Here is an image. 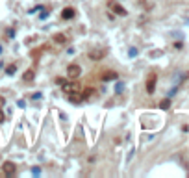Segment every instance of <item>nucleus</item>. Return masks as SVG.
I'll list each match as a JSON object with an SVG mask.
<instances>
[{
    "label": "nucleus",
    "mask_w": 189,
    "mask_h": 178,
    "mask_svg": "<svg viewBox=\"0 0 189 178\" xmlns=\"http://www.w3.org/2000/svg\"><path fill=\"white\" fill-rule=\"evenodd\" d=\"M80 73H82V71H80L78 65H69V69H67V76H69V78H78Z\"/></svg>",
    "instance_id": "nucleus-1"
},
{
    "label": "nucleus",
    "mask_w": 189,
    "mask_h": 178,
    "mask_svg": "<svg viewBox=\"0 0 189 178\" xmlns=\"http://www.w3.org/2000/svg\"><path fill=\"white\" fill-rule=\"evenodd\" d=\"M156 74H150L148 76V80H147V93L148 95H152L154 93V89H156Z\"/></svg>",
    "instance_id": "nucleus-2"
},
{
    "label": "nucleus",
    "mask_w": 189,
    "mask_h": 178,
    "mask_svg": "<svg viewBox=\"0 0 189 178\" xmlns=\"http://www.w3.org/2000/svg\"><path fill=\"white\" fill-rule=\"evenodd\" d=\"M109 8H111V9H113L115 13H119V15H123V17H124V15H126V9H124V8H123V6H121V4H115V2H109Z\"/></svg>",
    "instance_id": "nucleus-3"
},
{
    "label": "nucleus",
    "mask_w": 189,
    "mask_h": 178,
    "mask_svg": "<svg viewBox=\"0 0 189 178\" xmlns=\"http://www.w3.org/2000/svg\"><path fill=\"white\" fill-rule=\"evenodd\" d=\"M72 17H74V9H72V8H65V9L61 11V19L63 20H71Z\"/></svg>",
    "instance_id": "nucleus-4"
},
{
    "label": "nucleus",
    "mask_w": 189,
    "mask_h": 178,
    "mask_svg": "<svg viewBox=\"0 0 189 178\" xmlns=\"http://www.w3.org/2000/svg\"><path fill=\"white\" fill-rule=\"evenodd\" d=\"M4 173L9 176V175H13L15 173V163H11V161H6L4 163Z\"/></svg>",
    "instance_id": "nucleus-5"
},
{
    "label": "nucleus",
    "mask_w": 189,
    "mask_h": 178,
    "mask_svg": "<svg viewBox=\"0 0 189 178\" xmlns=\"http://www.w3.org/2000/svg\"><path fill=\"white\" fill-rule=\"evenodd\" d=\"M117 78H119V74H117V73H113V71H108L104 76H102V80H104V82H109V80H117Z\"/></svg>",
    "instance_id": "nucleus-6"
},
{
    "label": "nucleus",
    "mask_w": 189,
    "mask_h": 178,
    "mask_svg": "<svg viewBox=\"0 0 189 178\" xmlns=\"http://www.w3.org/2000/svg\"><path fill=\"white\" fill-rule=\"evenodd\" d=\"M15 71H17V65H15V63H13V65H9V67H8V69H6V74H9V76H11V74H13V73H15Z\"/></svg>",
    "instance_id": "nucleus-7"
},
{
    "label": "nucleus",
    "mask_w": 189,
    "mask_h": 178,
    "mask_svg": "<svg viewBox=\"0 0 189 178\" xmlns=\"http://www.w3.org/2000/svg\"><path fill=\"white\" fill-rule=\"evenodd\" d=\"M169 106H171V100H161L160 102V108L161 110H169Z\"/></svg>",
    "instance_id": "nucleus-8"
},
{
    "label": "nucleus",
    "mask_w": 189,
    "mask_h": 178,
    "mask_svg": "<svg viewBox=\"0 0 189 178\" xmlns=\"http://www.w3.org/2000/svg\"><path fill=\"white\" fill-rule=\"evenodd\" d=\"M24 80H26V82H28V80H34V73H32V71H28V73L24 74Z\"/></svg>",
    "instance_id": "nucleus-9"
},
{
    "label": "nucleus",
    "mask_w": 189,
    "mask_h": 178,
    "mask_svg": "<svg viewBox=\"0 0 189 178\" xmlns=\"http://www.w3.org/2000/svg\"><path fill=\"white\" fill-rule=\"evenodd\" d=\"M54 41H60V43H65V35H56Z\"/></svg>",
    "instance_id": "nucleus-10"
},
{
    "label": "nucleus",
    "mask_w": 189,
    "mask_h": 178,
    "mask_svg": "<svg viewBox=\"0 0 189 178\" xmlns=\"http://www.w3.org/2000/svg\"><path fill=\"white\" fill-rule=\"evenodd\" d=\"M2 106H4V99H2V97H0V108H2Z\"/></svg>",
    "instance_id": "nucleus-11"
}]
</instances>
